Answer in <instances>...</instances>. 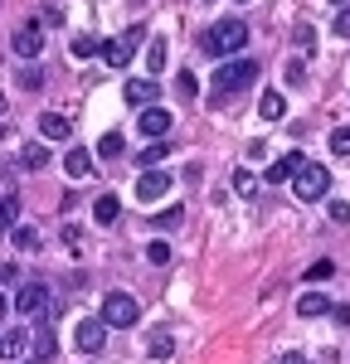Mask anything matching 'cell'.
<instances>
[{"instance_id":"7a4b0ae2","label":"cell","mask_w":350,"mask_h":364,"mask_svg":"<svg viewBox=\"0 0 350 364\" xmlns=\"http://www.w3.org/2000/svg\"><path fill=\"white\" fill-rule=\"evenodd\" d=\"M253 78H258V63H253V58H224V63L214 68V78H209V92H214V102H224L229 92L248 87Z\"/></svg>"},{"instance_id":"5b68a950","label":"cell","mask_w":350,"mask_h":364,"mask_svg":"<svg viewBox=\"0 0 350 364\" xmlns=\"http://www.w3.org/2000/svg\"><path fill=\"white\" fill-rule=\"evenodd\" d=\"M292 190H297L302 204H317V199L331 195V170L326 166H302L297 175H292Z\"/></svg>"},{"instance_id":"3957f363","label":"cell","mask_w":350,"mask_h":364,"mask_svg":"<svg viewBox=\"0 0 350 364\" xmlns=\"http://www.w3.org/2000/svg\"><path fill=\"white\" fill-rule=\"evenodd\" d=\"M97 321H102L107 331H127V326H137V321H142V306H137V296H127V291H107Z\"/></svg>"},{"instance_id":"d590c367","label":"cell","mask_w":350,"mask_h":364,"mask_svg":"<svg viewBox=\"0 0 350 364\" xmlns=\"http://www.w3.org/2000/svg\"><path fill=\"white\" fill-rule=\"evenodd\" d=\"M175 87H180V97H195V73H190V68H185V73H180V78H175Z\"/></svg>"},{"instance_id":"2e32d148","label":"cell","mask_w":350,"mask_h":364,"mask_svg":"<svg viewBox=\"0 0 350 364\" xmlns=\"http://www.w3.org/2000/svg\"><path fill=\"white\" fill-rule=\"evenodd\" d=\"M297 316H302V321L331 316V296H326V291H302V296H297Z\"/></svg>"},{"instance_id":"ac0fdd59","label":"cell","mask_w":350,"mask_h":364,"mask_svg":"<svg viewBox=\"0 0 350 364\" xmlns=\"http://www.w3.org/2000/svg\"><path fill=\"white\" fill-rule=\"evenodd\" d=\"M20 166H25V170H44V166H49V141H25Z\"/></svg>"},{"instance_id":"e575fe53","label":"cell","mask_w":350,"mask_h":364,"mask_svg":"<svg viewBox=\"0 0 350 364\" xmlns=\"http://www.w3.org/2000/svg\"><path fill=\"white\" fill-rule=\"evenodd\" d=\"M292 39H297L302 49H312V44H317V29H312V25H297V29H292Z\"/></svg>"},{"instance_id":"4dcf8cb0","label":"cell","mask_w":350,"mask_h":364,"mask_svg":"<svg viewBox=\"0 0 350 364\" xmlns=\"http://www.w3.org/2000/svg\"><path fill=\"white\" fill-rule=\"evenodd\" d=\"M331 272H336V262H331V257H321V262H312V267H307V282H326Z\"/></svg>"},{"instance_id":"b9f144b4","label":"cell","mask_w":350,"mask_h":364,"mask_svg":"<svg viewBox=\"0 0 350 364\" xmlns=\"http://www.w3.org/2000/svg\"><path fill=\"white\" fill-rule=\"evenodd\" d=\"M277 364H312V360H307V355H297V350H287V355H282Z\"/></svg>"},{"instance_id":"44dd1931","label":"cell","mask_w":350,"mask_h":364,"mask_svg":"<svg viewBox=\"0 0 350 364\" xmlns=\"http://www.w3.org/2000/svg\"><path fill=\"white\" fill-rule=\"evenodd\" d=\"M54 350H58L54 331H49V326H39V331H34V355H39V360H54Z\"/></svg>"},{"instance_id":"836d02e7","label":"cell","mask_w":350,"mask_h":364,"mask_svg":"<svg viewBox=\"0 0 350 364\" xmlns=\"http://www.w3.org/2000/svg\"><path fill=\"white\" fill-rule=\"evenodd\" d=\"M185 224V209H166L161 219H156V228H180Z\"/></svg>"},{"instance_id":"7c38bea8","label":"cell","mask_w":350,"mask_h":364,"mask_svg":"<svg viewBox=\"0 0 350 364\" xmlns=\"http://www.w3.org/2000/svg\"><path fill=\"white\" fill-rule=\"evenodd\" d=\"M25 350H29V331L25 326H10L5 336H0V360H25Z\"/></svg>"},{"instance_id":"603a6c76","label":"cell","mask_w":350,"mask_h":364,"mask_svg":"<svg viewBox=\"0 0 350 364\" xmlns=\"http://www.w3.org/2000/svg\"><path fill=\"white\" fill-rule=\"evenodd\" d=\"M229 185H233V195H243V199H248V195H258V175H253V170H233V180H229Z\"/></svg>"},{"instance_id":"cb8c5ba5","label":"cell","mask_w":350,"mask_h":364,"mask_svg":"<svg viewBox=\"0 0 350 364\" xmlns=\"http://www.w3.org/2000/svg\"><path fill=\"white\" fill-rule=\"evenodd\" d=\"M122 151H127V141H122V132H107V136L97 141V156H102V161H117Z\"/></svg>"},{"instance_id":"9c48e42d","label":"cell","mask_w":350,"mask_h":364,"mask_svg":"<svg viewBox=\"0 0 350 364\" xmlns=\"http://www.w3.org/2000/svg\"><path fill=\"white\" fill-rule=\"evenodd\" d=\"M10 306L20 311V316H39V311L49 306V287H44V282H25V287H20V296H15Z\"/></svg>"},{"instance_id":"6da1fadb","label":"cell","mask_w":350,"mask_h":364,"mask_svg":"<svg viewBox=\"0 0 350 364\" xmlns=\"http://www.w3.org/2000/svg\"><path fill=\"white\" fill-rule=\"evenodd\" d=\"M204 54L209 58H233L243 54V44H248V25L238 20V15H229V20H214V25L204 29Z\"/></svg>"},{"instance_id":"4fadbf2b","label":"cell","mask_w":350,"mask_h":364,"mask_svg":"<svg viewBox=\"0 0 350 364\" xmlns=\"http://www.w3.org/2000/svg\"><path fill=\"white\" fill-rule=\"evenodd\" d=\"M92 161H97V156H92L88 146H73V151L63 156V170H68L73 180H92V175H97V170H92Z\"/></svg>"},{"instance_id":"7bdbcfd3","label":"cell","mask_w":350,"mask_h":364,"mask_svg":"<svg viewBox=\"0 0 350 364\" xmlns=\"http://www.w3.org/2000/svg\"><path fill=\"white\" fill-rule=\"evenodd\" d=\"M10 311H15V306H10V296H5V291H0V321H5V316H10Z\"/></svg>"},{"instance_id":"30bf717a","label":"cell","mask_w":350,"mask_h":364,"mask_svg":"<svg viewBox=\"0 0 350 364\" xmlns=\"http://www.w3.org/2000/svg\"><path fill=\"white\" fill-rule=\"evenodd\" d=\"M302 166H307V156H302V151H287V156H277L272 166L262 170V180H267V185H282V180H292Z\"/></svg>"},{"instance_id":"ffe728a7","label":"cell","mask_w":350,"mask_h":364,"mask_svg":"<svg viewBox=\"0 0 350 364\" xmlns=\"http://www.w3.org/2000/svg\"><path fill=\"white\" fill-rule=\"evenodd\" d=\"M97 49H102V39H97V34H73V58H78V63H88Z\"/></svg>"},{"instance_id":"f35d334b","label":"cell","mask_w":350,"mask_h":364,"mask_svg":"<svg viewBox=\"0 0 350 364\" xmlns=\"http://www.w3.org/2000/svg\"><path fill=\"white\" fill-rule=\"evenodd\" d=\"M20 83H25V87H39V83H44V73H39V68H25V73H20Z\"/></svg>"},{"instance_id":"d6986e66","label":"cell","mask_w":350,"mask_h":364,"mask_svg":"<svg viewBox=\"0 0 350 364\" xmlns=\"http://www.w3.org/2000/svg\"><path fill=\"white\" fill-rule=\"evenodd\" d=\"M92 219H97L102 228H112L117 219H122V199H117V195H102L97 204H92Z\"/></svg>"},{"instance_id":"5bb4252c","label":"cell","mask_w":350,"mask_h":364,"mask_svg":"<svg viewBox=\"0 0 350 364\" xmlns=\"http://www.w3.org/2000/svg\"><path fill=\"white\" fill-rule=\"evenodd\" d=\"M68 136H73V127L63 112H39V141H68Z\"/></svg>"},{"instance_id":"8d00e7d4","label":"cell","mask_w":350,"mask_h":364,"mask_svg":"<svg viewBox=\"0 0 350 364\" xmlns=\"http://www.w3.org/2000/svg\"><path fill=\"white\" fill-rule=\"evenodd\" d=\"M336 34H341V39H350V0L341 5V15H336Z\"/></svg>"},{"instance_id":"f6af8a7d","label":"cell","mask_w":350,"mask_h":364,"mask_svg":"<svg viewBox=\"0 0 350 364\" xmlns=\"http://www.w3.org/2000/svg\"><path fill=\"white\" fill-rule=\"evenodd\" d=\"M331 5H346V0H331Z\"/></svg>"},{"instance_id":"74e56055","label":"cell","mask_w":350,"mask_h":364,"mask_svg":"<svg viewBox=\"0 0 350 364\" xmlns=\"http://www.w3.org/2000/svg\"><path fill=\"white\" fill-rule=\"evenodd\" d=\"M302 78H307V68H302V58H292V63H287V83L297 87V83H302Z\"/></svg>"},{"instance_id":"ba28073f","label":"cell","mask_w":350,"mask_h":364,"mask_svg":"<svg viewBox=\"0 0 350 364\" xmlns=\"http://www.w3.org/2000/svg\"><path fill=\"white\" fill-rule=\"evenodd\" d=\"M10 49H15L20 58H39V54H44V29H39V20H29V25H20V29H15Z\"/></svg>"},{"instance_id":"ee69618b","label":"cell","mask_w":350,"mask_h":364,"mask_svg":"<svg viewBox=\"0 0 350 364\" xmlns=\"http://www.w3.org/2000/svg\"><path fill=\"white\" fill-rule=\"evenodd\" d=\"M0 112H5V92H0Z\"/></svg>"},{"instance_id":"277c9868","label":"cell","mask_w":350,"mask_h":364,"mask_svg":"<svg viewBox=\"0 0 350 364\" xmlns=\"http://www.w3.org/2000/svg\"><path fill=\"white\" fill-rule=\"evenodd\" d=\"M142 44H146V25H132V29H122L117 39H107L97 54L107 58V68H127V63L137 58V49H142Z\"/></svg>"},{"instance_id":"484cf974","label":"cell","mask_w":350,"mask_h":364,"mask_svg":"<svg viewBox=\"0 0 350 364\" xmlns=\"http://www.w3.org/2000/svg\"><path fill=\"white\" fill-rule=\"evenodd\" d=\"M146 350H151V360H171V350H175V340L166 336V331H156V336L146 340Z\"/></svg>"},{"instance_id":"83f0119b","label":"cell","mask_w":350,"mask_h":364,"mask_svg":"<svg viewBox=\"0 0 350 364\" xmlns=\"http://www.w3.org/2000/svg\"><path fill=\"white\" fill-rule=\"evenodd\" d=\"M146 63H151V73L166 68V39H151V44H146Z\"/></svg>"},{"instance_id":"8fae6325","label":"cell","mask_w":350,"mask_h":364,"mask_svg":"<svg viewBox=\"0 0 350 364\" xmlns=\"http://www.w3.org/2000/svg\"><path fill=\"white\" fill-rule=\"evenodd\" d=\"M137 127H142L151 141H166V132L175 127V117L166 112V107H142V122H137Z\"/></svg>"},{"instance_id":"4316f807","label":"cell","mask_w":350,"mask_h":364,"mask_svg":"<svg viewBox=\"0 0 350 364\" xmlns=\"http://www.w3.org/2000/svg\"><path fill=\"white\" fill-rule=\"evenodd\" d=\"M146 262H151V267H166V262H171V243H166V238L146 243Z\"/></svg>"},{"instance_id":"e0dca14e","label":"cell","mask_w":350,"mask_h":364,"mask_svg":"<svg viewBox=\"0 0 350 364\" xmlns=\"http://www.w3.org/2000/svg\"><path fill=\"white\" fill-rule=\"evenodd\" d=\"M258 112H262V122H282V117H287V97H282L277 87H272V92H262V97H258Z\"/></svg>"},{"instance_id":"9a60e30c","label":"cell","mask_w":350,"mask_h":364,"mask_svg":"<svg viewBox=\"0 0 350 364\" xmlns=\"http://www.w3.org/2000/svg\"><path fill=\"white\" fill-rule=\"evenodd\" d=\"M156 92H161L156 78H132V83L122 87V97H127L132 107H151V102H156Z\"/></svg>"},{"instance_id":"ab89813d","label":"cell","mask_w":350,"mask_h":364,"mask_svg":"<svg viewBox=\"0 0 350 364\" xmlns=\"http://www.w3.org/2000/svg\"><path fill=\"white\" fill-rule=\"evenodd\" d=\"M78 238H83V233H78V224H63V243H68V248H78Z\"/></svg>"},{"instance_id":"d4e9b609","label":"cell","mask_w":350,"mask_h":364,"mask_svg":"<svg viewBox=\"0 0 350 364\" xmlns=\"http://www.w3.org/2000/svg\"><path fill=\"white\" fill-rule=\"evenodd\" d=\"M166 156H171V141H151V146L142 151V166H146V170H156L161 161H166Z\"/></svg>"},{"instance_id":"f546056e","label":"cell","mask_w":350,"mask_h":364,"mask_svg":"<svg viewBox=\"0 0 350 364\" xmlns=\"http://www.w3.org/2000/svg\"><path fill=\"white\" fill-rule=\"evenodd\" d=\"M331 156H350V127H336L331 132Z\"/></svg>"},{"instance_id":"60d3db41","label":"cell","mask_w":350,"mask_h":364,"mask_svg":"<svg viewBox=\"0 0 350 364\" xmlns=\"http://www.w3.org/2000/svg\"><path fill=\"white\" fill-rule=\"evenodd\" d=\"M331 321L336 326H350V306H331Z\"/></svg>"},{"instance_id":"7402d4cb","label":"cell","mask_w":350,"mask_h":364,"mask_svg":"<svg viewBox=\"0 0 350 364\" xmlns=\"http://www.w3.org/2000/svg\"><path fill=\"white\" fill-rule=\"evenodd\" d=\"M20 224V195H0V228Z\"/></svg>"},{"instance_id":"bcb514c9","label":"cell","mask_w":350,"mask_h":364,"mask_svg":"<svg viewBox=\"0 0 350 364\" xmlns=\"http://www.w3.org/2000/svg\"><path fill=\"white\" fill-rule=\"evenodd\" d=\"M238 5H243V0H238Z\"/></svg>"},{"instance_id":"8992f818","label":"cell","mask_w":350,"mask_h":364,"mask_svg":"<svg viewBox=\"0 0 350 364\" xmlns=\"http://www.w3.org/2000/svg\"><path fill=\"white\" fill-rule=\"evenodd\" d=\"M171 185H175L171 170H142V175H137V199H142V204H156V199L171 195Z\"/></svg>"},{"instance_id":"f1b7e54d","label":"cell","mask_w":350,"mask_h":364,"mask_svg":"<svg viewBox=\"0 0 350 364\" xmlns=\"http://www.w3.org/2000/svg\"><path fill=\"white\" fill-rule=\"evenodd\" d=\"M34 243H39V233H34V228H25V224H15V248H20V252H34Z\"/></svg>"},{"instance_id":"1f68e13d","label":"cell","mask_w":350,"mask_h":364,"mask_svg":"<svg viewBox=\"0 0 350 364\" xmlns=\"http://www.w3.org/2000/svg\"><path fill=\"white\" fill-rule=\"evenodd\" d=\"M326 209H331V224H350V204L346 199H331Z\"/></svg>"},{"instance_id":"52a82bcc","label":"cell","mask_w":350,"mask_h":364,"mask_svg":"<svg viewBox=\"0 0 350 364\" xmlns=\"http://www.w3.org/2000/svg\"><path fill=\"white\" fill-rule=\"evenodd\" d=\"M73 345H78V355H97V350L107 345V326H102L97 316H83V321L73 326Z\"/></svg>"},{"instance_id":"d6a6232c","label":"cell","mask_w":350,"mask_h":364,"mask_svg":"<svg viewBox=\"0 0 350 364\" xmlns=\"http://www.w3.org/2000/svg\"><path fill=\"white\" fill-rule=\"evenodd\" d=\"M34 20H39V29H58V25H63V10L49 5V10H44V15H34Z\"/></svg>"}]
</instances>
